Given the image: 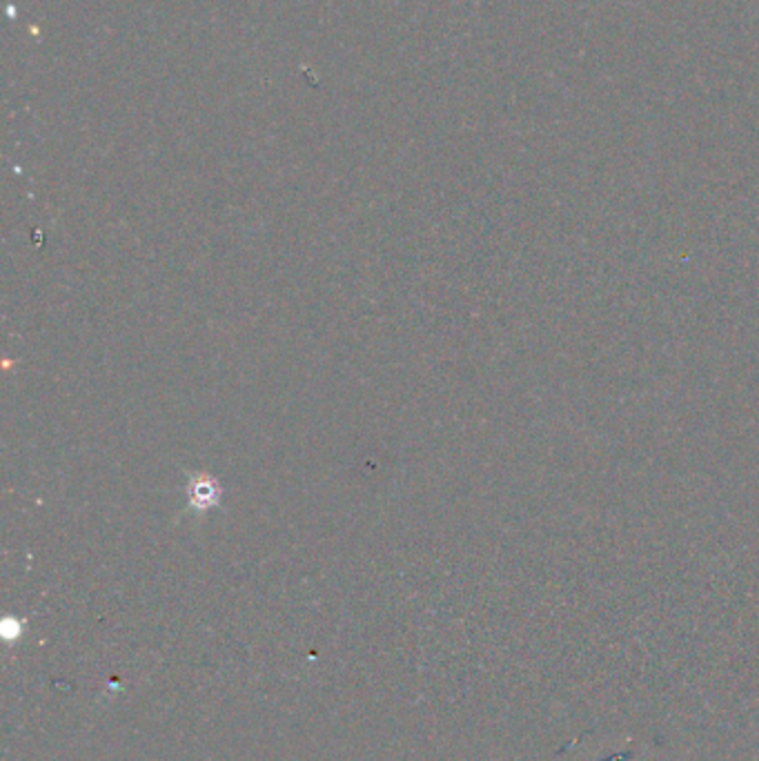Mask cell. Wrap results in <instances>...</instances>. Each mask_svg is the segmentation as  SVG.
I'll return each mask as SVG.
<instances>
[{"label":"cell","instance_id":"obj_1","mask_svg":"<svg viewBox=\"0 0 759 761\" xmlns=\"http://www.w3.org/2000/svg\"><path fill=\"white\" fill-rule=\"evenodd\" d=\"M219 492H221L219 485L210 479H192V483H190V497H192V505L197 510L217 505Z\"/></svg>","mask_w":759,"mask_h":761}]
</instances>
